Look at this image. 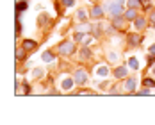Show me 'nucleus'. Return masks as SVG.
Masks as SVG:
<instances>
[{
  "label": "nucleus",
  "instance_id": "obj_1",
  "mask_svg": "<svg viewBox=\"0 0 155 125\" xmlns=\"http://www.w3.org/2000/svg\"><path fill=\"white\" fill-rule=\"evenodd\" d=\"M107 11L110 16H120L123 13V0H114V2L107 4Z\"/></svg>",
  "mask_w": 155,
  "mask_h": 125
},
{
  "label": "nucleus",
  "instance_id": "obj_2",
  "mask_svg": "<svg viewBox=\"0 0 155 125\" xmlns=\"http://www.w3.org/2000/svg\"><path fill=\"white\" fill-rule=\"evenodd\" d=\"M73 52H75V45L71 41H64V43L59 45V54L61 55H71Z\"/></svg>",
  "mask_w": 155,
  "mask_h": 125
},
{
  "label": "nucleus",
  "instance_id": "obj_3",
  "mask_svg": "<svg viewBox=\"0 0 155 125\" xmlns=\"http://www.w3.org/2000/svg\"><path fill=\"white\" fill-rule=\"evenodd\" d=\"M73 79H75V82H77L79 86H82V84H86V82H87V75H86L84 70H77L73 73Z\"/></svg>",
  "mask_w": 155,
  "mask_h": 125
},
{
  "label": "nucleus",
  "instance_id": "obj_4",
  "mask_svg": "<svg viewBox=\"0 0 155 125\" xmlns=\"http://www.w3.org/2000/svg\"><path fill=\"white\" fill-rule=\"evenodd\" d=\"M141 36L139 34H128V45L130 47H137V45H141Z\"/></svg>",
  "mask_w": 155,
  "mask_h": 125
},
{
  "label": "nucleus",
  "instance_id": "obj_5",
  "mask_svg": "<svg viewBox=\"0 0 155 125\" xmlns=\"http://www.w3.org/2000/svg\"><path fill=\"white\" fill-rule=\"evenodd\" d=\"M128 75V68L127 66H118L116 70H114V77L116 79H125Z\"/></svg>",
  "mask_w": 155,
  "mask_h": 125
},
{
  "label": "nucleus",
  "instance_id": "obj_6",
  "mask_svg": "<svg viewBox=\"0 0 155 125\" xmlns=\"http://www.w3.org/2000/svg\"><path fill=\"white\" fill-rule=\"evenodd\" d=\"M136 86H137V82H136V79H134V77L127 79V82H125V88H127V91L134 93V91H136Z\"/></svg>",
  "mask_w": 155,
  "mask_h": 125
},
{
  "label": "nucleus",
  "instance_id": "obj_7",
  "mask_svg": "<svg viewBox=\"0 0 155 125\" xmlns=\"http://www.w3.org/2000/svg\"><path fill=\"white\" fill-rule=\"evenodd\" d=\"M123 22H125V16H113V25H114V29H123Z\"/></svg>",
  "mask_w": 155,
  "mask_h": 125
},
{
  "label": "nucleus",
  "instance_id": "obj_8",
  "mask_svg": "<svg viewBox=\"0 0 155 125\" xmlns=\"http://www.w3.org/2000/svg\"><path fill=\"white\" fill-rule=\"evenodd\" d=\"M136 18H137V11H136V7H128V11L125 13V20H130V22H134Z\"/></svg>",
  "mask_w": 155,
  "mask_h": 125
},
{
  "label": "nucleus",
  "instance_id": "obj_9",
  "mask_svg": "<svg viewBox=\"0 0 155 125\" xmlns=\"http://www.w3.org/2000/svg\"><path fill=\"white\" fill-rule=\"evenodd\" d=\"M102 16H103V9L100 6H95L91 11V18H102Z\"/></svg>",
  "mask_w": 155,
  "mask_h": 125
},
{
  "label": "nucleus",
  "instance_id": "obj_10",
  "mask_svg": "<svg viewBox=\"0 0 155 125\" xmlns=\"http://www.w3.org/2000/svg\"><path fill=\"white\" fill-rule=\"evenodd\" d=\"M38 45H36V41H32V39H25L23 41V48L25 50H34Z\"/></svg>",
  "mask_w": 155,
  "mask_h": 125
},
{
  "label": "nucleus",
  "instance_id": "obj_11",
  "mask_svg": "<svg viewBox=\"0 0 155 125\" xmlns=\"http://www.w3.org/2000/svg\"><path fill=\"white\" fill-rule=\"evenodd\" d=\"M27 6H29V4L25 2V0H23V2H18V4H16V18L20 16L21 11H25V9H27Z\"/></svg>",
  "mask_w": 155,
  "mask_h": 125
},
{
  "label": "nucleus",
  "instance_id": "obj_12",
  "mask_svg": "<svg viewBox=\"0 0 155 125\" xmlns=\"http://www.w3.org/2000/svg\"><path fill=\"white\" fill-rule=\"evenodd\" d=\"M73 82H75V79H66V80H62V89H64V91H68V89H71V86H73Z\"/></svg>",
  "mask_w": 155,
  "mask_h": 125
},
{
  "label": "nucleus",
  "instance_id": "obj_13",
  "mask_svg": "<svg viewBox=\"0 0 155 125\" xmlns=\"http://www.w3.org/2000/svg\"><path fill=\"white\" fill-rule=\"evenodd\" d=\"M144 25H146V20H144V18H136V20H134V27H136V29H143Z\"/></svg>",
  "mask_w": 155,
  "mask_h": 125
},
{
  "label": "nucleus",
  "instance_id": "obj_14",
  "mask_svg": "<svg viewBox=\"0 0 155 125\" xmlns=\"http://www.w3.org/2000/svg\"><path fill=\"white\" fill-rule=\"evenodd\" d=\"M143 86L144 88H155V80L150 79V77H146V79H143Z\"/></svg>",
  "mask_w": 155,
  "mask_h": 125
},
{
  "label": "nucleus",
  "instance_id": "obj_15",
  "mask_svg": "<svg viewBox=\"0 0 155 125\" xmlns=\"http://www.w3.org/2000/svg\"><path fill=\"white\" fill-rule=\"evenodd\" d=\"M80 55H82V59H89V57H91V50L87 48V47H84V48L80 50Z\"/></svg>",
  "mask_w": 155,
  "mask_h": 125
},
{
  "label": "nucleus",
  "instance_id": "obj_16",
  "mask_svg": "<svg viewBox=\"0 0 155 125\" xmlns=\"http://www.w3.org/2000/svg\"><path fill=\"white\" fill-rule=\"evenodd\" d=\"M55 59V55L52 54V52H45V54H43V61H47V62H52Z\"/></svg>",
  "mask_w": 155,
  "mask_h": 125
},
{
  "label": "nucleus",
  "instance_id": "obj_17",
  "mask_svg": "<svg viewBox=\"0 0 155 125\" xmlns=\"http://www.w3.org/2000/svg\"><path fill=\"white\" fill-rule=\"evenodd\" d=\"M128 66H130V68H134V70H137V68H139V62H137V59L130 57V59H128Z\"/></svg>",
  "mask_w": 155,
  "mask_h": 125
},
{
  "label": "nucleus",
  "instance_id": "obj_18",
  "mask_svg": "<svg viewBox=\"0 0 155 125\" xmlns=\"http://www.w3.org/2000/svg\"><path fill=\"white\" fill-rule=\"evenodd\" d=\"M141 6V0H128V7H139Z\"/></svg>",
  "mask_w": 155,
  "mask_h": 125
},
{
  "label": "nucleus",
  "instance_id": "obj_19",
  "mask_svg": "<svg viewBox=\"0 0 155 125\" xmlns=\"http://www.w3.org/2000/svg\"><path fill=\"white\" fill-rule=\"evenodd\" d=\"M16 59H18V61H20V59H21V61L25 59V48H23V50H16Z\"/></svg>",
  "mask_w": 155,
  "mask_h": 125
},
{
  "label": "nucleus",
  "instance_id": "obj_20",
  "mask_svg": "<svg viewBox=\"0 0 155 125\" xmlns=\"http://www.w3.org/2000/svg\"><path fill=\"white\" fill-rule=\"evenodd\" d=\"M109 73V68L107 66H100L98 68V75H107Z\"/></svg>",
  "mask_w": 155,
  "mask_h": 125
},
{
  "label": "nucleus",
  "instance_id": "obj_21",
  "mask_svg": "<svg viewBox=\"0 0 155 125\" xmlns=\"http://www.w3.org/2000/svg\"><path fill=\"white\" fill-rule=\"evenodd\" d=\"M62 4H64L66 7H71V6H73L75 2H73V0H62Z\"/></svg>",
  "mask_w": 155,
  "mask_h": 125
},
{
  "label": "nucleus",
  "instance_id": "obj_22",
  "mask_svg": "<svg viewBox=\"0 0 155 125\" xmlns=\"http://www.w3.org/2000/svg\"><path fill=\"white\" fill-rule=\"evenodd\" d=\"M82 39H84V34L82 32H77L75 34V41H82Z\"/></svg>",
  "mask_w": 155,
  "mask_h": 125
},
{
  "label": "nucleus",
  "instance_id": "obj_23",
  "mask_svg": "<svg viewBox=\"0 0 155 125\" xmlns=\"http://www.w3.org/2000/svg\"><path fill=\"white\" fill-rule=\"evenodd\" d=\"M153 65H155V55L148 57V66H153Z\"/></svg>",
  "mask_w": 155,
  "mask_h": 125
},
{
  "label": "nucleus",
  "instance_id": "obj_24",
  "mask_svg": "<svg viewBox=\"0 0 155 125\" xmlns=\"http://www.w3.org/2000/svg\"><path fill=\"white\" fill-rule=\"evenodd\" d=\"M79 20H86V11H79Z\"/></svg>",
  "mask_w": 155,
  "mask_h": 125
},
{
  "label": "nucleus",
  "instance_id": "obj_25",
  "mask_svg": "<svg viewBox=\"0 0 155 125\" xmlns=\"http://www.w3.org/2000/svg\"><path fill=\"white\" fill-rule=\"evenodd\" d=\"M47 20H48V16H47V14H43V16L39 18V22H41V23H47Z\"/></svg>",
  "mask_w": 155,
  "mask_h": 125
},
{
  "label": "nucleus",
  "instance_id": "obj_26",
  "mask_svg": "<svg viewBox=\"0 0 155 125\" xmlns=\"http://www.w3.org/2000/svg\"><path fill=\"white\" fill-rule=\"evenodd\" d=\"M139 95H150V89H148V88H144V89H141V91H139Z\"/></svg>",
  "mask_w": 155,
  "mask_h": 125
},
{
  "label": "nucleus",
  "instance_id": "obj_27",
  "mask_svg": "<svg viewBox=\"0 0 155 125\" xmlns=\"http://www.w3.org/2000/svg\"><path fill=\"white\" fill-rule=\"evenodd\" d=\"M141 2L144 4V9H148V7H150V0H141Z\"/></svg>",
  "mask_w": 155,
  "mask_h": 125
},
{
  "label": "nucleus",
  "instance_id": "obj_28",
  "mask_svg": "<svg viewBox=\"0 0 155 125\" xmlns=\"http://www.w3.org/2000/svg\"><path fill=\"white\" fill-rule=\"evenodd\" d=\"M20 31H21V23H20V22H16V34H18Z\"/></svg>",
  "mask_w": 155,
  "mask_h": 125
},
{
  "label": "nucleus",
  "instance_id": "obj_29",
  "mask_svg": "<svg viewBox=\"0 0 155 125\" xmlns=\"http://www.w3.org/2000/svg\"><path fill=\"white\" fill-rule=\"evenodd\" d=\"M148 52H150V54H151V55H155V45H151V47H150V50H148Z\"/></svg>",
  "mask_w": 155,
  "mask_h": 125
},
{
  "label": "nucleus",
  "instance_id": "obj_30",
  "mask_svg": "<svg viewBox=\"0 0 155 125\" xmlns=\"http://www.w3.org/2000/svg\"><path fill=\"white\" fill-rule=\"evenodd\" d=\"M34 75H36V77H39V75H41V70H39V68H36V72H34Z\"/></svg>",
  "mask_w": 155,
  "mask_h": 125
},
{
  "label": "nucleus",
  "instance_id": "obj_31",
  "mask_svg": "<svg viewBox=\"0 0 155 125\" xmlns=\"http://www.w3.org/2000/svg\"><path fill=\"white\" fill-rule=\"evenodd\" d=\"M151 23H153V25H155V13H153V14H151Z\"/></svg>",
  "mask_w": 155,
  "mask_h": 125
},
{
  "label": "nucleus",
  "instance_id": "obj_32",
  "mask_svg": "<svg viewBox=\"0 0 155 125\" xmlns=\"http://www.w3.org/2000/svg\"><path fill=\"white\" fill-rule=\"evenodd\" d=\"M91 2H98V0H91Z\"/></svg>",
  "mask_w": 155,
  "mask_h": 125
},
{
  "label": "nucleus",
  "instance_id": "obj_33",
  "mask_svg": "<svg viewBox=\"0 0 155 125\" xmlns=\"http://www.w3.org/2000/svg\"><path fill=\"white\" fill-rule=\"evenodd\" d=\"M153 73H155V66H153Z\"/></svg>",
  "mask_w": 155,
  "mask_h": 125
}]
</instances>
